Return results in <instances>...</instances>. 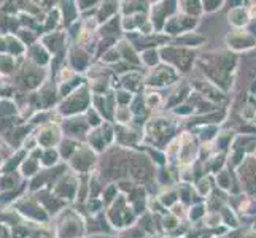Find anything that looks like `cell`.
<instances>
[{"instance_id":"1","label":"cell","mask_w":256,"mask_h":238,"mask_svg":"<svg viewBox=\"0 0 256 238\" xmlns=\"http://www.w3.org/2000/svg\"><path fill=\"white\" fill-rule=\"evenodd\" d=\"M34 56H35V60H37V62H46V54L43 51H34Z\"/></svg>"},{"instance_id":"2","label":"cell","mask_w":256,"mask_h":238,"mask_svg":"<svg viewBox=\"0 0 256 238\" xmlns=\"http://www.w3.org/2000/svg\"><path fill=\"white\" fill-rule=\"evenodd\" d=\"M54 153H48L46 154V159H45V164H52V162H54Z\"/></svg>"}]
</instances>
